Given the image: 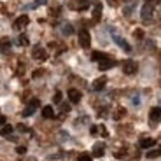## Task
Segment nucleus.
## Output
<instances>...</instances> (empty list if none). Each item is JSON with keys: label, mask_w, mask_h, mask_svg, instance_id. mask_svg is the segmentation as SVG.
Masks as SVG:
<instances>
[{"label": "nucleus", "mask_w": 161, "mask_h": 161, "mask_svg": "<svg viewBox=\"0 0 161 161\" xmlns=\"http://www.w3.org/2000/svg\"><path fill=\"white\" fill-rule=\"evenodd\" d=\"M140 14H142V21H144V23H151V21L154 19V4L145 2L142 11H140Z\"/></svg>", "instance_id": "1"}, {"label": "nucleus", "mask_w": 161, "mask_h": 161, "mask_svg": "<svg viewBox=\"0 0 161 161\" xmlns=\"http://www.w3.org/2000/svg\"><path fill=\"white\" fill-rule=\"evenodd\" d=\"M138 70V65L137 61H133V60H126L125 63H123V72L126 74V75H135Z\"/></svg>", "instance_id": "2"}, {"label": "nucleus", "mask_w": 161, "mask_h": 161, "mask_svg": "<svg viewBox=\"0 0 161 161\" xmlns=\"http://www.w3.org/2000/svg\"><path fill=\"white\" fill-rule=\"evenodd\" d=\"M79 44H80V47H84V49H88L91 46V35H89V32L86 28H82L79 32Z\"/></svg>", "instance_id": "3"}, {"label": "nucleus", "mask_w": 161, "mask_h": 161, "mask_svg": "<svg viewBox=\"0 0 161 161\" xmlns=\"http://www.w3.org/2000/svg\"><path fill=\"white\" fill-rule=\"evenodd\" d=\"M40 107V102L37 100V98H33V100H30V103L26 105V109H25V112H23V116L25 117H28V116H32L33 112H35L37 109Z\"/></svg>", "instance_id": "4"}, {"label": "nucleus", "mask_w": 161, "mask_h": 161, "mask_svg": "<svg viewBox=\"0 0 161 161\" xmlns=\"http://www.w3.org/2000/svg\"><path fill=\"white\" fill-rule=\"evenodd\" d=\"M149 121L151 125H158L161 121V107H153L149 112Z\"/></svg>", "instance_id": "5"}, {"label": "nucleus", "mask_w": 161, "mask_h": 161, "mask_svg": "<svg viewBox=\"0 0 161 161\" xmlns=\"http://www.w3.org/2000/svg\"><path fill=\"white\" fill-rule=\"evenodd\" d=\"M114 65H116V61H114L112 58H110L109 54H107V56H105L103 60L98 61V69H100V70H109V69H112Z\"/></svg>", "instance_id": "6"}, {"label": "nucleus", "mask_w": 161, "mask_h": 161, "mask_svg": "<svg viewBox=\"0 0 161 161\" xmlns=\"http://www.w3.org/2000/svg\"><path fill=\"white\" fill-rule=\"evenodd\" d=\"M28 23H30V18L26 16V14H23V16H19L16 21H14V28H16V30H23V28L28 26Z\"/></svg>", "instance_id": "7"}, {"label": "nucleus", "mask_w": 161, "mask_h": 161, "mask_svg": "<svg viewBox=\"0 0 161 161\" xmlns=\"http://www.w3.org/2000/svg\"><path fill=\"white\" fill-rule=\"evenodd\" d=\"M80 98H82V95H80L79 89H74V88L69 89V100H70V103H79Z\"/></svg>", "instance_id": "8"}, {"label": "nucleus", "mask_w": 161, "mask_h": 161, "mask_svg": "<svg viewBox=\"0 0 161 161\" xmlns=\"http://www.w3.org/2000/svg\"><path fill=\"white\" fill-rule=\"evenodd\" d=\"M32 56L35 58V60H46V58H47V54H46V49H44V47H40V46H37V47L33 49Z\"/></svg>", "instance_id": "9"}, {"label": "nucleus", "mask_w": 161, "mask_h": 161, "mask_svg": "<svg viewBox=\"0 0 161 161\" xmlns=\"http://www.w3.org/2000/svg\"><path fill=\"white\" fill-rule=\"evenodd\" d=\"M42 117H46V119H53V117H54V110H53L51 105L42 107Z\"/></svg>", "instance_id": "10"}, {"label": "nucleus", "mask_w": 161, "mask_h": 161, "mask_svg": "<svg viewBox=\"0 0 161 161\" xmlns=\"http://www.w3.org/2000/svg\"><path fill=\"white\" fill-rule=\"evenodd\" d=\"M9 51H11V40H9V39H2V40H0V53H4V54H5V53H9Z\"/></svg>", "instance_id": "11"}, {"label": "nucleus", "mask_w": 161, "mask_h": 161, "mask_svg": "<svg viewBox=\"0 0 161 161\" xmlns=\"http://www.w3.org/2000/svg\"><path fill=\"white\" fill-rule=\"evenodd\" d=\"M105 82H107V79H105V77H100V79H97L95 82H93V89H95V91H100V89H103Z\"/></svg>", "instance_id": "12"}, {"label": "nucleus", "mask_w": 161, "mask_h": 161, "mask_svg": "<svg viewBox=\"0 0 161 161\" xmlns=\"http://www.w3.org/2000/svg\"><path fill=\"white\" fill-rule=\"evenodd\" d=\"M154 144H156L154 138H144V140H140V147H142V149H151Z\"/></svg>", "instance_id": "13"}, {"label": "nucleus", "mask_w": 161, "mask_h": 161, "mask_svg": "<svg viewBox=\"0 0 161 161\" xmlns=\"http://www.w3.org/2000/svg\"><path fill=\"white\" fill-rule=\"evenodd\" d=\"M12 131H14V128H12L11 125H4L2 128H0V135H2V137H9Z\"/></svg>", "instance_id": "14"}, {"label": "nucleus", "mask_w": 161, "mask_h": 161, "mask_svg": "<svg viewBox=\"0 0 161 161\" xmlns=\"http://www.w3.org/2000/svg\"><path fill=\"white\" fill-rule=\"evenodd\" d=\"M103 144H97L95 147H93V156H97V158H100V156H103Z\"/></svg>", "instance_id": "15"}, {"label": "nucleus", "mask_w": 161, "mask_h": 161, "mask_svg": "<svg viewBox=\"0 0 161 161\" xmlns=\"http://www.w3.org/2000/svg\"><path fill=\"white\" fill-rule=\"evenodd\" d=\"M107 56V54H105V53H100V51H93V54H91V60L93 61H100V60H103V58Z\"/></svg>", "instance_id": "16"}, {"label": "nucleus", "mask_w": 161, "mask_h": 161, "mask_svg": "<svg viewBox=\"0 0 161 161\" xmlns=\"http://www.w3.org/2000/svg\"><path fill=\"white\" fill-rule=\"evenodd\" d=\"M145 156L149 158V159H154V158H159V156H161V147H159V149H153V151H149V153L145 154Z\"/></svg>", "instance_id": "17"}, {"label": "nucleus", "mask_w": 161, "mask_h": 161, "mask_svg": "<svg viewBox=\"0 0 161 161\" xmlns=\"http://www.w3.org/2000/svg\"><path fill=\"white\" fill-rule=\"evenodd\" d=\"M116 42H117V44H119L123 49H125V51H130V49H131L128 44H126V40H125V39H121V37H116Z\"/></svg>", "instance_id": "18"}, {"label": "nucleus", "mask_w": 161, "mask_h": 161, "mask_svg": "<svg viewBox=\"0 0 161 161\" xmlns=\"http://www.w3.org/2000/svg\"><path fill=\"white\" fill-rule=\"evenodd\" d=\"M18 44H19V46H26V44H28V37H26V35H19Z\"/></svg>", "instance_id": "19"}, {"label": "nucleus", "mask_w": 161, "mask_h": 161, "mask_svg": "<svg viewBox=\"0 0 161 161\" xmlns=\"http://www.w3.org/2000/svg\"><path fill=\"white\" fill-rule=\"evenodd\" d=\"M100 12H102V5H97V7H95V12H93V18H95V19H100Z\"/></svg>", "instance_id": "20"}, {"label": "nucleus", "mask_w": 161, "mask_h": 161, "mask_svg": "<svg viewBox=\"0 0 161 161\" xmlns=\"http://www.w3.org/2000/svg\"><path fill=\"white\" fill-rule=\"evenodd\" d=\"M72 32H74L72 25H65V28H63V33H65V35H70Z\"/></svg>", "instance_id": "21"}, {"label": "nucleus", "mask_w": 161, "mask_h": 161, "mask_svg": "<svg viewBox=\"0 0 161 161\" xmlns=\"http://www.w3.org/2000/svg\"><path fill=\"white\" fill-rule=\"evenodd\" d=\"M79 161H93V158L91 156H89V154H80V156H79Z\"/></svg>", "instance_id": "22"}, {"label": "nucleus", "mask_w": 161, "mask_h": 161, "mask_svg": "<svg viewBox=\"0 0 161 161\" xmlns=\"http://www.w3.org/2000/svg\"><path fill=\"white\" fill-rule=\"evenodd\" d=\"M53 100L56 102V103H61V93L56 91V93H54V97H53Z\"/></svg>", "instance_id": "23"}, {"label": "nucleus", "mask_w": 161, "mask_h": 161, "mask_svg": "<svg viewBox=\"0 0 161 161\" xmlns=\"http://www.w3.org/2000/svg\"><path fill=\"white\" fill-rule=\"evenodd\" d=\"M60 109H61V112H69V110H70V105L69 103H61V107H60Z\"/></svg>", "instance_id": "24"}, {"label": "nucleus", "mask_w": 161, "mask_h": 161, "mask_svg": "<svg viewBox=\"0 0 161 161\" xmlns=\"http://www.w3.org/2000/svg\"><path fill=\"white\" fill-rule=\"evenodd\" d=\"M18 154H25V153H26V149H25V147H18Z\"/></svg>", "instance_id": "25"}, {"label": "nucleus", "mask_w": 161, "mask_h": 161, "mask_svg": "<svg viewBox=\"0 0 161 161\" xmlns=\"http://www.w3.org/2000/svg\"><path fill=\"white\" fill-rule=\"evenodd\" d=\"M5 125V116H0V126Z\"/></svg>", "instance_id": "26"}]
</instances>
